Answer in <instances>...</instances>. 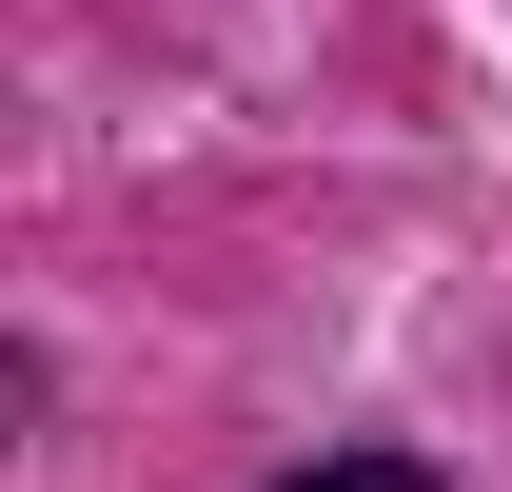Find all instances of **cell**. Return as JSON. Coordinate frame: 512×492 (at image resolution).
Returning a JSON list of instances; mask_svg holds the SVG:
<instances>
[{"label":"cell","instance_id":"cell-1","mask_svg":"<svg viewBox=\"0 0 512 492\" xmlns=\"http://www.w3.org/2000/svg\"><path fill=\"white\" fill-rule=\"evenodd\" d=\"M276 492H453V473H414V453H316V473H276Z\"/></svg>","mask_w":512,"mask_h":492}]
</instances>
